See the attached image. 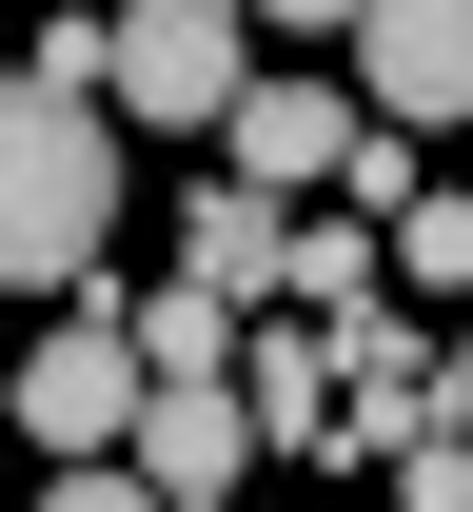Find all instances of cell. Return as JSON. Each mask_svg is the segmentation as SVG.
Instances as JSON below:
<instances>
[{
	"instance_id": "obj_9",
	"label": "cell",
	"mask_w": 473,
	"mask_h": 512,
	"mask_svg": "<svg viewBox=\"0 0 473 512\" xmlns=\"http://www.w3.org/2000/svg\"><path fill=\"white\" fill-rule=\"evenodd\" d=\"M276 316H375V217H276Z\"/></svg>"
},
{
	"instance_id": "obj_6",
	"label": "cell",
	"mask_w": 473,
	"mask_h": 512,
	"mask_svg": "<svg viewBox=\"0 0 473 512\" xmlns=\"http://www.w3.org/2000/svg\"><path fill=\"white\" fill-rule=\"evenodd\" d=\"M217 138H237V197H336L355 99H336V79H237V99H217Z\"/></svg>"
},
{
	"instance_id": "obj_12",
	"label": "cell",
	"mask_w": 473,
	"mask_h": 512,
	"mask_svg": "<svg viewBox=\"0 0 473 512\" xmlns=\"http://www.w3.org/2000/svg\"><path fill=\"white\" fill-rule=\"evenodd\" d=\"M40 512H158V493H138L119 453H60V473H40Z\"/></svg>"
},
{
	"instance_id": "obj_7",
	"label": "cell",
	"mask_w": 473,
	"mask_h": 512,
	"mask_svg": "<svg viewBox=\"0 0 473 512\" xmlns=\"http://www.w3.org/2000/svg\"><path fill=\"white\" fill-rule=\"evenodd\" d=\"M237 414H257V453H336V335L316 316H237Z\"/></svg>"
},
{
	"instance_id": "obj_8",
	"label": "cell",
	"mask_w": 473,
	"mask_h": 512,
	"mask_svg": "<svg viewBox=\"0 0 473 512\" xmlns=\"http://www.w3.org/2000/svg\"><path fill=\"white\" fill-rule=\"evenodd\" d=\"M276 217H296V197H178V296H217V316H276Z\"/></svg>"
},
{
	"instance_id": "obj_14",
	"label": "cell",
	"mask_w": 473,
	"mask_h": 512,
	"mask_svg": "<svg viewBox=\"0 0 473 512\" xmlns=\"http://www.w3.org/2000/svg\"><path fill=\"white\" fill-rule=\"evenodd\" d=\"M60 20H99V0H60Z\"/></svg>"
},
{
	"instance_id": "obj_11",
	"label": "cell",
	"mask_w": 473,
	"mask_h": 512,
	"mask_svg": "<svg viewBox=\"0 0 473 512\" xmlns=\"http://www.w3.org/2000/svg\"><path fill=\"white\" fill-rule=\"evenodd\" d=\"M395 512H473V434H395Z\"/></svg>"
},
{
	"instance_id": "obj_10",
	"label": "cell",
	"mask_w": 473,
	"mask_h": 512,
	"mask_svg": "<svg viewBox=\"0 0 473 512\" xmlns=\"http://www.w3.org/2000/svg\"><path fill=\"white\" fill-rule=\"evenodd\" d=\"M375 237H395V276H414V296H454V276H473V197L395 178V197H375Z\"/></svg>"
},
{
	"instance_id": "obj_1",
	"label": "cell",
	"mask_w": 473,
	"mask_h": 512,
	"mask_svg": "<svg viewBox=\"0 0 473 512\" xmlns=\"http://www.w3.org/2000/svg\"><path fill=\"white\" fill-rule=\"evenodd\" d=\"M119 237V119L0 60V296H60Z\"/></svg>"
},
{
	"instance_id": "obj_13",
	"label": "cell",
	"mask_w": 473,
	"mask_h": 512,
	"mask_svg": "<svg viewBox=\"0 0 473 512\" xmlns=\"http://www.w3.org/2000/svg\"><path fill=\"white\" fill-rule=\"evenodd\" d=\"M237 20H276V40H336V20H355V0H237Z\"/></svg>"
},
{
	"instance_id": "obj_3",
	"label": "cell",
	"mask_w": 473,
	"mask_h": 512,
	"mask_svg": "<svg viewBox=\"0 0 473 512\" xmlns=\"http://www.w3.org/2000/svg\"><path fill=\"white\" fill-rule=\"evenodd\" d=\"M0 414L40 453H119L138 355H119V276H60V335H0Z\"/></svg>"
},
{
	"instance_id": "obj_4",
	"label": "cell",
	"mask_w": 473,
	"mask_h": 512,
	"mask_svg": "<svg viewBox=\"0 0 473 512\" xmlns=\"http://www.w3.org/2000/svg\"><path fill=\"white\" fill-rule=\"evenodd\" d=\"M336 40H355V79H336V99H355L375 138H434V119L473 99V0H355Z\"/></svg>"
},
{
	"instance_id": "obj_5",
	"label": "cell",
	"mask_w": 473,
	"mask_h": 512,
	"mask_svg": "<svg viewBox=\"0 0 473 512\" xmlns=\"http://www.w3.org/2000/svg\"><path fill=\"white\" fill-rule=\"evenodd\" d=\"M119 473L158 512H217L237 473H257V414H237V375H138V414H119Z\"/></svg>"
},
{
	"instance_id": "obj_2",
	"label": "cell",
	"mask_w": 473,
	"mask_h": 512,
	"mask_svg": "<svg viewBox=\"0 0 473 512\" xmlns=\"http://www.w3.org/2000/svg\"><path fill=\"white\" fill-rule=\"evenodd\" d=\"M257 79L237 0H99V119H158V138H217V99Z\"/></svg>"
}]
</instances>
